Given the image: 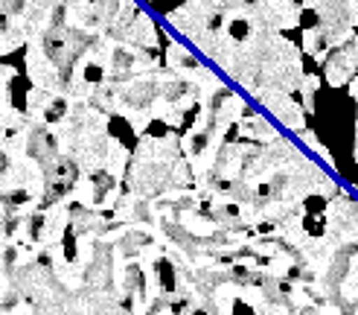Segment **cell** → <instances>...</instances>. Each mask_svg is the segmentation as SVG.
Listing matches in <instances>:
<instances>
[{
    "instance_id": "6da1fadb",
    "label": "cell",
    "mask_w": 358,
    "mask_h": 315,
    "mask_svg": "<svg viewBox=\"0 0 358 315\" xmlns=\"http://www.w3.org/2000/svg\"><path fill=\"white\" fill-rule=\"evenodd\" d=\"M300 6L317 15V24L303 29V52L324 64L332 50L344 47L355 35L358 0H303Z\"/></svg>"
},
{
    "instance_id": "7a4b0ae2",
    "label": "cell",
    "mask_w": 358,
    "mask_h": 315,
    "mask_svg": "<svg viewBox=\"0 0 358 315\" xmlns=\"http://www.w3.org/2000/svg\"><path fill=\"white\" fill-rule=\"evenodd\" d=\"M324 64H327V67H324L327 82H329L332 88L350 85V79L358 76V35H352V38H350L344 47H338Z\"/></svg>"
},
{
    "instance_id": "3957f363",
    "label": "cell",
    "mask_w": 358,
    "mask_h": 315,
    "mask_svg": "<svg viewBox=\"0 0 358 315\" xmlns=\"http://www.w3.org/2000/svg\"><path fill=\"white\" fill-rule=\"evenodd\" d=\"M257 102L268 114H274L280 120V126H285L289 132H303L306 129V111H303V105L292 99V94H262L257 97Z\"/></svg>"
},
{
    "instance_id": "277c9868",
    "label": "cell",
    "mask_w": 358,
    "mask_h": 315,
    "mask_svg": "<svg viewBox=\"0 0 358 315\" xmlns=\"http://www.w3.org/2000/svg\"><path fill=\"white\" fill-rule=\"evenodd\" d=\"M117 41L131 44V47H143V50H157L160 47V35H157V29L152 24V18L137 9V15L129 21V27L122 29V35Z\"/></svg>"
},
{
    "instance_id": "5b68a950",
    "label": "cell",
    "mask_w": 358,
    "mask_h": 315,
    "mask_svg": "<svg viewBox=\"0 0 358 315\" xmlns=\"http://www.w3.org/2000/svg\"><path fill=\"white\" fill-rule=\"evenodd\" d=\"M236 134L248 140V144H271L274 137H280L277 129L262 114H250V111H245L242 120L236 122Z\"/></svg>"
},
{
    "instance_id": "8992f818",
    "label": "cell",
    "mask_w": 358,
    "mask_h": 315,
    "mask_svg": "<svg viewBox=\"0 0 358 315\" xmlns=\"http://www.w3.org/2000/svg\"><path fill=\"white\" fill-rule=\"evenodd\" d=\"M320 88V76H315V74H306L303 76V82H300V97H303V111L306 114H312L315 111V91Z\"/></svg>"
},
{
    "instance_id": "52a82bcc",
    "label": "cell",
    "mask_w": 358,
    "mask_h": 315,
    "mask_svg": "<svg viewBox=\"0 0 358 315\" xmlns=\"http://www.w3.org/2000/svg\"><path fill=\"white\" fill-rule=\"evenodd\" d=\"M350 97L358 102V76H355V79H350ZM352 158L358 161V114H355V146H352Z\"/></svg>"
},
{
    "instance_id": "ba28073f",
    "label": "cell",
    "mask_w": 358,
    "mask_h": 315,
    "mask_svg": "<svg viewBox=\"0 0 358 315\" xmlns=\"http://www.w3.org/2000/svg\"><path fill=\"white\" fill-rule=\"evenodd\" d=\"M297 137L303 140V146H309L312 152H315V149L320 146V140H317V134H315L312 129H303V132H297Z\"/></svg>"
}]
</instances>
